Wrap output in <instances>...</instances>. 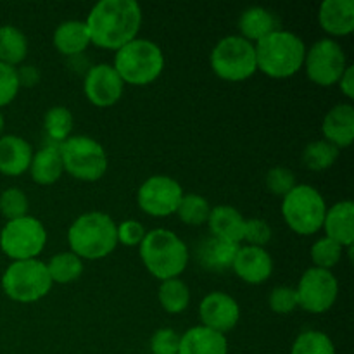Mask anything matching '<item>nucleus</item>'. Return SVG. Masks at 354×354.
<instances>
[{
    "instance_id": "obj_12",
    "label": "nucleus",
    "mask_w": 354,
    "mask_h": 354,
    "mask_svg": "<svg viewBox=\"0 0 354 354\" xmlns=\"http://www.w3.org/2000/svg\"><path fill=\"white\" fill-rule=\"evenodd\" d=\"M297 304L313 315L327 313L339 296V282L330 270L308 268L296 287Z\"/></svg>"
},
{
    "instance_id": "obj_44",
    "label": "nucleus",
    "mask_w": 354,
    "mask_h": 354,
    "mask_svg": "<svg viewBox=\"0 0 354 354\" xmlns=\"http://www.w3.org/2000/svg\"><path fill=\"white\" fill-rule=\"evenodd\" d=\"M3 124H6V121H3V114H2V111H0V137H2Z\"/></svg>"
},
{
    "instance_id": "obj_28",
    "label": "nucleus",
    "mask_w": 354,
    "mask_h": 354,
    "mask_svg": "<svg viewBox=\"0 0 354 354\" xmlns=\"http://www.w3.org/2000/svg\"><path fill=\"white\" fill-rule=\"evenodd\" d=\"M158 299L162 310L169 315H180L189 308L190 290L183 280L169 279L161 282L158 290Z\"/></svg>"
},
{
    "instance_id": "obj_15",
    "label": "nucleus",
    "mask_w": 354,
    "mask_h": 354,
    "mask_svg": "<svg viewBox=\"0 0 354 354\" xmlns=\"http://www.w3.org/2000/svg\"><path fill=\"white\" fill-rule=\"evenodd\" d=\"M199 317L204 327L220 334L234 330L241 320V306L227 292H209L199 304Z\"/></svg>"
},
{
    "instance_id": "obj_6",
    "label": "nucleus",
    "mask_w": 354,
    "mask_h": 354,
    "mask_svg": "<svg viewBox=\"0 0 354 354\" xmlns=\"http://www.w3.org/2000/svg\"><path fill=\"white\" fill-rule=\"evenodd\" d=\"M47 265L40 259L12 261L2 275V289L9 299L21 304L37 303L52 289Z\"/></svg>"
},
{
    "instance_id": "obj_27",
    "label": "nucleus",
    "mask_w": 354,
    "mask_h": 354,
    "mask_svg": "<svg viewBox=\"0 0 354 354\" xmlns=\"http://www.w3.org/2000/svg\"><path fill=\"white\" fill-rule=\"evenodd\" d=\"M28 55V38L12 24L0 26V62L16 68Z\"/></svg>"
},
{
    "instance_id": "obj_24",
    "label": "nucleus",
    "mask_w": 354,
    "mask_h": 354,
    "mask_svg": "<svg viewBox=\"0 0 354 354\" xmlns=\"http://www.w3.org/2000/svg\"><path fill=\"white\" fill-rule=\"evenodd\" d=\"M280 30L279 17L272 10L265 7L252 6L245 9L239 17V31L241 37L245 38L251 44H258L265 37H268L273 31Z\"/></svg>"
},
{
    "instance_id": "obj_16",
    "label": "nucleus",
    "mask_w": 354,
    "mask_h": 354,
    "mask_svg": "<svg viewBox=\"0 0 354 354\" xmlns=\"http://www.w3.org/2000/svg\"><path fill=\"white\" fill-rule=\"evenodd\" d=\"M232 270L245 283L259 286L272 277L273 259L265 248L241 244L232 263Z\"/></svg>"
},
{
    "instance_id": "obj_1",
    "label": "nucleus",
    "mask_w": 354,
    "mask_h": 354,
    "mask_svg": "<svg viewBox=\"0 0 354 354\" xmlns=\"http://www.w3.org/2000/svg\"><path fill=\"white\" fill-rule=\"evenodd\" d=\"M85 24L93 45L118 50L137 38L142 26V7L135 0H100L92 7Z\"/></svg>"
},
{
    "instance_id": "obj_11",
    "label": "nucleus",
    "mask_w": 354,
    "mask_h": 354,
    "mask_svg": "<svg viewBox=\"0 0 354 354\" xmlns=\"http://www.w3.org/2000/svg\"><path fill=\"white\" fill-rule=\"evenodd\" d=\"M304 69L315 85L332 86L341 80L342 73L348 68L344 48L334 38H320L304 55Z\"/></svg>"
},
{
    "instance_id": "obj_38",
    "label": "nucleus",
    "mask_w": 354,
    "mask_h": 354,
    "mask_svg": "<svg viewBox=\"0 0 354 354\" xmlns=\"http://www.w3.org/2000/svg\"><path fill=\"white\" fill-rule=\"evenodd\" d=\"M19 88L17 68L0 62V107L9 106L19 93Z\"/></svg>"
},
{
    "instance_id": "obj_35",
    "label": "nucleus",
    "mask_w": 354,
    "mask_h": 354,
    "mask_svg": "<svg viewBox=\"0 0 354 354\" xmlns=\"http://www.w3.org/2000/svg\"><path fill=\"white\" fill-rule=\"evenodd\" d=\"M28 209H30V201L21 189L10 187L0 194V213L7 218V221L26 216Z\"/></svg>"
},
{
    "instance_id": "obj_34",
    "label": "nucleus",
    "mask_w": 354,
    "mask_h": 354,
    "mask_svg": "<svg viewBox=\"0 0 354 354\" xmlns=\"http://www.w3.org/2000/svg\"><path fill=\"white\" fill-rule=\"evenodd\" d=\"M342 248L339 242L332 241L328 237H322L311 245V259H313L315 268H322V270H332L342 258Z\"/></svg>"
},
{
    "instance_id": "obj_7",
    "label": "nucleus",
    "mask_w": 354,
    "mask_h": 354,
    "mask_svg": "<svg viewBox=\"0 0 354 354\" xmlns=\"http://www.w3.org/2000/svg\"><path fill=\"white\" fill-rule=\"evenodd\" d=\"M327 213V203L315 187L301 183L282 197V216L292 232L313 235L322 230Z\"/></svg>"
},
{
    "instance_id": "obj_21",
    "label": "nucleus",
    "mask_w": 354,
    "mask_h": 354,
    "mask_svg": "<svg viewBox=\"0 0 354 354\" xmlns=\"http://www.w3.org/2000/svg\"><path fill=\"white\" fill-rule=\"evenodd\" d=\"M207 227H209L211 237L234 242V244H242L244 241L245 218L234 206L221 204V206L211 207Z\"/></svg>"
},
{
    "instance_id": "obj_8",
    "label": "nucleus",
    "mask_w": 354,
    "mask_h": 354,
    "mask_svg": "<svg viewBox=\"0 0 354 354\" xmlns=\"http://www.w3.org/2000/svg\"><path fill=\"white\" fill-rule=\"evenodd\" d=\"M211 69L225 82H244L258 71L254 44L241 35H228L213 47L209 55Z\"/></svg>"
},
{
    "instance_id": "obj_20",
    "label": "nucleus",
    "mask_w": 354,
    "mask_h": 354,
    "mask_svg": "<svg viewBox=\"0 0 354 354\" xmlns=\"http://www.w3.org/2000/svg\"><path fill=\"white\" fill-rule=\"evenodd\" d=\"M325 237L339 242L344 249L353 248L354 242V203L341 201L330 206L325 213Z\"/></svg>"
},
{
    "instance_id": "obj_2",
    "label": "nucleus",
    "mask_w": 354,
    "mask_h": 354,
    "mask_svg": "<svg viewBox=\"0 0 354 354\" xmlns=\"http://www.w3.org/2000/svg\"><path fill=\"white\" fill-rule=\"evenodd\" d=\"M68 244L80 259H102L118 248V225L102 211L76 218L68 230Z\"/></svg>"
},
{
    "instance_id": "obj_13",
    "label": "nucleus",
    "mask_w": 354,
    "mask_h": 354,
    "mask_svg": "<svg viewBox=\"0 0 354 354\" xmlns=\"http://www.w3.org/2000/svg\"><path fill=\"white\" fill-rule=\"evenodd\" d=\"M183 189L168 175H152L138 187L137 203L145 214L154 218L171 216L178 209Z\"/></svg>"
},
{
    "instance_id": "obj_31",
    "label": "nucleus",
    "mask_w": 354,
    "mask_h": 354,
    "mask_svg": "<svg viewBox=\"0 0 354 354\" xmlns=\"http://www.w3.org/2000/svg\"><path fill=\"white\" fill-rule=\"evenodd\" d=\"M339 151L335 145L328 144L327 140H315L304 147L303 151V162L308 169L311 171H325V169L332 168L335 161L339 159Z\"/></svg>"
},
{
    "instance_id": "obj_33",
    "label": "nucleus",
    "mask_w": 354,
    "mask_h": 354,
    "mask_svg": "<svg viewBox=\"0 0 354 354\" xmlns=\"http://www.w3.org/2000/svg\"><path fill=\"white\" fill-rule=\"evenodd\" d=\"M290 354H335V346L325 332L306 330L297 335Z\"/></svg>"
},
{
    "instance_id": "obj_40",
    "label": "nucleus",
    "mask_w": 354,
    "mask_h": 354,
    "mask_svg": "<svg viewBox=\"0 0 354 354\" xmlns=\"http://www.w3.org/2000/svg\"><path fill=\"white\" fill-rule=\"evenodd\" d=\"M180 334L173 328H158L151 337L152 354H178Z\"/></svg>"
},
{
    "instance_id": "obj_4",
    "label": "nucleus",
    "mask_w": 354,
    "mask_h": 354,
    "mask_svg": "<svg viewBox=\"0 0 354 354\" xmlns=\"http://www.w3.org/2000/svg\"><path fill=\"white\" fill-rule=\"evenodd\" d=\"M256 64L263 75L282 80L296 75L304 64L306 45L289 30H277L254 44Z\"/></svg>"
},
{
    "instance_id": "obj_30",
    "label": "nucleus",
    "mask_w": 354,
    "mask_h": 354,
    "mask_svg": "<svg viewBox=\"0 0 354 354\" xmlns=\"http://www.w3.org/2000/svg\"><path fill=\"white\" fill-rule=\"evenodd\" d=\"M73 114L68 107L54 106L45 113L44 130L50 144L61 145L62 142L71 137L73 131Z\"/></svg>"
},
{
    "instance_id": "obj_37",
    "label": "nucleus",
    "mask_w": 354,
    "mask_h": 354,
    "mask_svg": "<svg viewBox=\"0 0 354 354\" xmlns=\"http://www.w3.org/2000/svg\"><path fill=\"white\" fill-rule=\"evenodd\" d=\"M270 310L277 315H289L296 310L297 304V294L294 287L289 286H279L272 290L268 297Z\"/></svg>"
},
{
    "instance_id": "obj_41",
    "label": "nucleus",
    "mask_w": 354,
    "mask_h": 354,
    "mask_svg": "<svg viewBox=\"0 0 354 354\" xmlns=\"http://www.w3.org/2000/svg\"><path fill=\"white\" fill-rule=\"evenodd\" d=\"M145 227L137 220H124L118 225V244H123L127 248L140 245L145 237Z\"/></svg>"
},
{
    "instance_id": "obj_23",
    "label": "nucleus",
    "mask_w": 354,
    "mask_h": 354,
    "mask_svg": "<svg viewBox=\"0 0 354 354\" xmlns=\"http://www.w3.org/2000/svg\"><path fill=\"white\" fill-rule=\"evenodd\" d=\"M28 171H30L31 180L38 185H52L57 182L64 173L61 145L48 142L40 151L33 152V159H31Z\"/></svg>"
},
{
    "instance_id": "obj_19",
    "label": "nucleus",
    "mask_w": 354,
    "mask_h": 354,
    "mask_svg": "<svg viewBox=\"0 0 354 354\" xmlns=\"http://www.w3.org/2000/svg\"><path fill=\"white\" fill-rule=\"evenodd\" d=\"M33 147L30 142L17 135L0 137V173L7 176H19L30 169Z\"/></svg>"
},
{
    "instance_id": "obj_42",
    "label": "nucleus",
    "mask_w": 354,
    "mask_h": 354,
    "mask_svg": "<svg viewBox=\"0 0 354 354\" xmlns=\"http://www.w3.org/2000/svg\"><path fill=\"white\" fill-rule=\"evenodd\" d=\"M17 78L21 86H35L40 82V71L35 66H21L17 68Z\"/></svg>"
},
{
    "instance_id": "obj_29",
    "label": "nucleus",
    "mask_w": 354,
    "mask_h": 354,
    "mask_svg": "<svg viewBox=\"0 0 354 354\" xmlns=\"http://www.w3.org/2000/svg\"><path fill=\"white\" fill-rule=\"evenodd\" d=\"M45 265H47L52 283H71L78 280L83 273V259L73 254L71 251L54 254L50 261Z\"/></svg>"
},
{
    "instance_id": "obj_22",
    "label": "nucleus",
    "mask_w": 354,
    "mask_h": 354,
    "mask_svg": "<svg viewBox=\"0 0 354 354\" xmlns=\"http://www.w3.org/2000/svg\"><path fill=\"white\" fill-rule=\"evenodd\" d=\"M178 354H228L227 335L196 325L180 335Z\"/></svg>"
},
{
    "instance_id": "obj_9",
    "label": "nucleus",
    "mask_w": 354,
    "mask_h": 354,
    "mask_svg": "<svg viewBox=\"0 0 354 354\" xmlns=\"http://www.w3.org/2000/svg\"><path fill=\"white\" fill-rule=\"evenodd\" d=\"M61 156L64 171L82 182L100 180L109 165L106 149L88 135H71L61 144Z\"/></svg>"
},
{
    "instance_id": "obj_43",
    "label": "nucleus",
    "mask_w": 354,
    "mask_h": 354,
    "mask_svg": "<svg viewBox=\"0 0 354 354\" xmlns=\"http://www.w3.org/2000/svg\"><path fill=\"white\" fill-rule=\"evenodd\" d=\"M339 86H341V92L348 97L349 100L354 99V66H348L346 71L342 73L341 80H339Z\"/></svg>"
},
{
    "instance_id": "obj_3",
    "label": "nucleus",
    "mask_w": 354,
    "mask_h": 354,
    "mask_svg": "<svg viewBox=\"0 0 354 354\" xmlns=\"http://www.w3.org/2000/svg\"><path fill=\"white\" fill-rule=\"evenodd\" d=\"M138 248L147 272L161 282L178 279L189 265V248L168 228H154L147 232Z\"/></svg>"
},
{
    "instance_id": "obj_39",
    "label": "nucleus",
    "mask_w": 354,
    "mask_h": 354,
    "mask_svg": "<svg viewBox=\"0 0 354 354\" xmlns=\"http://www.w3.org/2000/svg\"><path fill=\"white\" fill-rule=\"evenodd\" d=\"M272 241V227L261 218H251L245 220L244 227V241L248 245H256V248H265Z\"/></svg>"
},
{
    "instance_id": "obj_5",
    "label": "nucleus",
    "mask_w": 354,
    "mask_h": 354,
    "mask_svg": "<svg viewBox=\"0 0 354 354\" xmlns=\"http://www.w3.org/2000/svg\"><path fill=\"white\" fill-rule=\"evenodd\" d=\"M113 68L124 85L145 86L161 76L165 69V54L156 41L137 37L118 48Z\"/></svg>"
},
{
    "instance_id": "obj_18",
    "label": "nucleus",
    "mask_w": 354,
    "mask_h": 354,
    "mask_svg": "<svg viewBox=\"0 0 354 354\" xmlns=\"http://www.w3.org/2000/svg\"><path fill=\"white\" fill-rule=\"evenodd\" d=\"M318 23L332 37H346L354 30L353 0H324L318 9Z\"/></svg>"
},
{
    "instance_id": "obj_10",
    "label": "nucleus",
    "mask_w": 354,
    "mask_h": 354,
    "mask_svg": "<svg viewBox=\"0 0 354 354\" xmlns=\"http://www.w3.org/2000/svg\"><path fill=\"white\" fill-rule=\"evenodd\" d=\"M47 244V230L38 218L26 216L10 220L0 230V249L12 261L37 259Z\"/></svg>"
},
{
    "instance_id": "obj_36",
    "label": "nucleus",
    "mask_w": 354,
    "mask_h": 354,
    "mask_svg": "<svg viewBox=\"0 0 354 354\" xmlns=\"http://www.w3.org/2000/svg\"><path fill=\"white\" fill-rule=\"evenodd\" d=\"M266 189L279 197H286L296 187V176L286 166H275L266 173Z\"/></svg>"
},
{
    "instance_id": "obj_32",
    "label": "nucleus",
    "mask_w": 354,
    "mask_h": 354,
    "mask_svg": "<svg viewBox=\"0 0 354 354\" xmlns=\"http://www.w3.org/2000/svg\"><path fill=\"white\" fill-rule=\"evenodd\" d=\"M209 213V203L203 196H199V194H183L182 201L178 204V209H176L180 220L185 225H192V227L207 223Z\"/></svg>"
},
{
    "instance_id": "obj_17",
    "label": "nucleus",
    "mask_w": 354,
    "mask_h": 354,
    "mask_svg": "<svg viewBox=\"0 0 354 354\" xmlns=\"http://www.w3.org/2000/svg\"><path fill=\"white\" fill-rule=\"evenodd\" d=\"M324 140L341 149L349 147L354 140V107L349 102L337 104L325 114L322 121Z\"/></svg>"
},
{
    "instance_id": "obj_14",
    "label": "nucleus",
    "mask_w": 354,
    "mask_h": 354,
    "mask_svg": "<svg viewBox=\"0 0 354 354\" xmlns=\"http://www.w3.org/2000/svg\"><path fill=\"white\" fill-rule=\"evenodd\" d=\"M124 90L123 80L113 68V64L90 66L83 80V92L90 104L97 107H111L121 99Z\"/></svg>"
},
{
    "instance_id": "obj_26",
    "label": "nucleus",
    "mask_w": 354,
    "mask_h": 354,
    "mask_svg": "<svg viewBox=\"0 0 354 354\" xmlns=\"http://www.w3.org/2000/svg\"><path fill=\"white\" fill-rule=\"evenodd\" d=\"M239 245L241 244L221 241L216 237H207L197 248V259L204 268L213 270V272H223V270L232 268Z\"/></svg>"
},
{
    "instance_id": "obj_25",
    "label": "nucleus",
    "mask_w": 354,
    "mask_h": 354,
    "mask_svg": "<svg viewBox=\"0 0 354 354\" xmlns=\"http://www.w3.org/2000/svg\"><path fill=\"white\" fill-rule=\"evenodd\" d=\"M52 40H54V47L57 48L59 54L66 55V57H78L92 44L85 21L78 19H69L59 24Z\"/></svg>"
}]
</instances>
